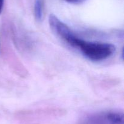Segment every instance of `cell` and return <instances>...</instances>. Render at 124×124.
<instances>
[{
	"mask_svg": "<svg viewBox=\"0 0 124 124\" xmlns=\"http://www.w3.org/2000/svg\"><path fill=\"white\" fill-rule=\"evenodd\" d=\"M4 0H0V13L2 12L4 6Z\"/></svg>",
	"mask_w": 124,
	"mask_h": 124,
	"instance_id": "cell-6",
	"label": "cell"
},
{
	"mask_svg": "<svg viewBox=\"0 0 124 124\" xmlns=\"http://www.w3.org/2000/svg\"><path fill=\"white\" fill-rule=\"evenodd\" d=\"M48 23L52 30L58 36L71 46L77 36L73 34L70 28L53 14L50 15Z\"/></svg>",
	"mask_w": 124,
	"mask_h": 124,
	"instance_id": "cell-3",
	"label": "cell"
},
{
	"mask_svg": "<svg viewBox=\"0 0 124 124\" xmlns=\"http://www.w3.org/2000/svg\"><path fill=\"white\" fill-rule=\"evenodd\" d=\"M71 46L79 49L84 57L93 62L107 59L116 52V46L111 43L89 42L78 37L75 39Z\"/></svg>",
	"mask_w": 124,
	"mask_h": 124,
	"instance_id": "cell-1",
	"label": "cell"
},
{
	"mask_svg": "<svg viewBox=\"0 0 124 124\" xmlns=\"http://www.w3.org/2000/svg\"><path fill=\"white\" fill-rule=\"evenodd\" d=\"M66 2L73 4H80L84 2L86 0H65Z\"/></svg>",
	"mask_w": 124,
	"mask_h": 124,
	"instance_id": "cell-5",
	"label": "cell"
},
{
	"mask_svg": "<svg viewBox=\"0 0 124 124\" xmlns=\"http://www.w3.org/2000/svg\"><path fill=\"white\" fill-rule=\"evenodd\" d=\"M82 124H124V114L114 111L94 113L84 118Z\"/></svg>",
	"mask_w": 124,
	"mask_h": 124,
	"instance_id": "cell-2",
	"label": "cell"
},
{
	"mask_svg": "<svg viewBox=\"0 0 124 124\" xmlns=\"http://www.w3.org/2000/svg\"><path fill=\"white\" fill-rule=\"evenodd\" d=\"M35 17L38 21L42 20L43 17V3L42 0H36L34 6Z\"/></svg>",
	"mask_w": 124,
	"mask_h": 124,
	"instance_id": "cell-4",
	"label": "cell"
}]
</instances>
